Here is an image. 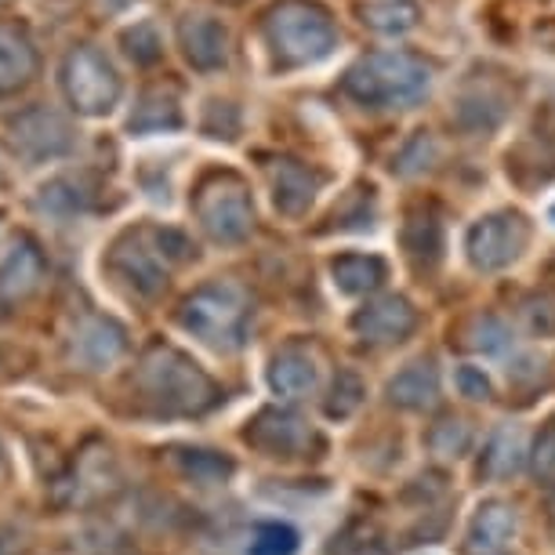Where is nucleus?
<instances>
[{
	"label": "nucleus",
	"mask_w": 555,
	"mask_h": 555,
	"mask_svg": "<svg viewBox=\"0 0 555 555\" xmlns=\"http://www.w3.org/2000/svg\"><path fill=\"white\" fill-rule=\"evenodd\" d=\"M519 530V516L516 508L505 505V501H487L483 508L476 512L473 522H468V552L473 555H505Z\"/></svg>",
	"instance_id": "obj_8"
},
{
	"label": "nucleus",
	"mask_w": 555,
	"mask_h": 555,
	"mask_svg": "<svg viewBox=\"0 0 555 555\" xmlns=\"http://www.w3.org/2000/svg\"><path fill=\"white\" fill-rule=\"evenodd\" d=\"M113 266H117L120 276L128 280V284L139 291V295H145V298L160 295L164 284H167V272L160 266V258H156L153 250H145L142 244L117 247V255H113Z\"/></svg>",
	"instance_id": "obj_14"
},
{
	"label": "nucleus",
	"mask_w": 555,
	"mask_h": 555,
	"mask_svg": "<svg viewBox=\"0 0 555 555\" xmlns=\"http://www.w3.org/2000/svg\"><path fill=\"white\" fill-rule=\"evenodd\" d=\"M124 349H128V334H124L120 323L113 320H83L77 338H73V352H77V360L88 366V371H102V366L117 363Z\"/></svg>",
	"instance_id": "obj_9"
},
{
	"label": "nucleus",
	"mask_w": 555,
	"mask_h": 555,
	"mask_svg": "<svg viewBox=\"0 0 555 555\" xmlns=\"http://www.w3.org/2000/svg\"><path fill=\"white\" fill-rule=\"evenodd\" d=\"M422 77H417L414 69H406L403 62H392V59H382L378 66H374V77L366 80L363 95L371 99H382V102H406L414 99L417 91H422Z\"/></svg>",
	"instance_id": "obj_15"
},
{
	"label": "nucleus",
	"mask_w": 555,
	"mask_h": 555,
	"mask_svg": "<svg viewBox=\"0 0 555 555\" xmlns=\"http://www.w3.org/2000/svg\"><path fill=\"white\" fill-rule=\"evenodd\" d=\"M439 400V371L433 360H417L403 366L389 382V403L403 406V411H425Z\"/></svg>",
	"instance_id": "obj_11"
},
{
	"label": "nucleus",
	"mask_w": 555,
	"mask_h": 555,
	"mask_svg": "<svg viewBox=\"0 0 555 555\" xmlns=\"http://www.w3.org/2000/svg\"><path fill=\"white\" fill-rule=\"evenodd\" d=\"M417 327V312L411 309L406 298H378L371 306H363L352 317L356 338L366 345H400L414 334Z\"/></svg>",
	"instance_id": "obj_4"
},
{
	"label": "nucleus",
	"mask_w": 555,
	"mask_h": 555,
	"mask_svg": "<svg viewBox=\"0 0 555 555\" xmlns=\"http://www.w3.org/2000/svg\"><path fill=\"white\" fill-rule=\"evenodd\" d=\"M548 218H552V222H555V204H552V211H548Z\"/></svg>",
	"instance_id": "obj_27"
},
{
	"label": "nucleus",
	"mask_w": 555,
	"mask_h": 555,
	"mask_svg": "<svg viewBox=\"0 0 555 555\" xmlns=\"http://www.w3.org/2000/svg\"><path fill=\"white\" fill-rule=\"evenodd\" d=\"M530 473L538 483L555 487V422L538 436V443L530 450Z\"/></svg>",
	"instance_id": "obj_24"
},
{
	"label": "nucleus",
	"mask_w": 555,
	"mask_h": 555,
	"mask_svg": "<svg viewBox=\"0 0 555 555\" xmlns=\"http://www.w3.org/2000/svg\"><path fill=\"white\" fill-rule=\"evenodd\" d=\"M178 465L196 483H225L236 473L233 461L215 454V450H178Z\"/></svg>",
	"instance_id": "obj_18"
},
{
	"label": "nucleus",
	"mask_w": 555,
	"mask_h": 555,
	"mask_svg": "<svg viewBox=\"0 0 555 555\" xmlns=\"http://www.w3.org/2000/svg\"><path fill=\"white\" fill-rule=\"evenodd\" d=\"M530 461L527 443H522V433L516 425H501L494 436L487 439L483 457H479V473L487 479H512L522 473V465Z\"/></svg>",
	"instance_id": "obj_12"
},
{
	"label": "nucleus",
	"mask_w": 555,
	"mask_h": 555,
	"mask_svg": "<svg viewBox=\"0 0 555 555\" xmlns=\"http://www.w3.org/2000/svg\"><path fill=\"white\" fill-rule=\"evenodd\" d=\"M40 276H44V261H40L37 247H15L0 266V306L12 309L18 301H26L37 291Z\"/></svg>",
	"instance_id": "obj_10"
},
{
	"label": "nucleus",
	"mask_w": 555,
	"mask_h": 555,
	"mask_svg": "<svg viewBox=\"0 0 555 555\" xmlns=\"http://www.w3.org/2000/svg\"><path fill=\"white\" fill-rule=\"evenodd\" d=\"M363 396H366V389H363V382L356 378V374H349V371H341L338 378H334V385H331V396H327V417H349V414H356V406L363 403Z\"/></svg>",
	"instance_id": "obj_22"
},
{
	"label": "nucleus",
	"mask_w": 555,
	"mask_h": 555,
	"mask_svg": "<svg viewBox=\"0 0 555 555\" xmlns=\"http://www.w3.org/2000/svg\"><path fill=\"white\" fill-rule=\"evenodd\" d=\"M508 345H512V334H508V327H505L501 320L483 317V320L476 323L473 349L487 352V356H501V352H508Z\"/></svg>",
	"instance_id": "obj_25"
},
{
	"label": "nucleus",
	"mask_w": 555,
	"mask_h": 555,
	"mask_svg": "<svg viewBox=\"0 0 555 555\" xmlns=\"http://www.w3.org/2000/svg\"><path fill=\"white\" fill-rule=\"evenodd\" d=\"M428 447H433L439 457H461L473 447V428L461 422V417H443V422L428 433Z\"/></svg>",
	"instance_id": "obj_19"
},
{
	"label": "nucleus",
	"mask_w": 555,
	"mask_h": 555,
	"mask_svg": "<svg viewBox=\"0 0 555 555\" xmlns=\"http://www.w3.org/2000/svg\"><path fill=\"white\" fill-rule=\"evenodd\" d=\"M457 389H461V396H468V400H490V378L483 374V366H473V363L461 366Z\"/></svg>",
	"instance_id": "obj_26"
},
{
	"label": "nucleus",
	"mask_w": 555,
	"mask_h": 555,
	"mask_svg": "<svg viewBox=\"0 0 555 555\" xmlns=\"http://www.w3.org/2000/svg\"><path fill=\"white\" fill-rule=\"evenodd\" d=\"M134 389L156 414L167 417H193L204 414L222 400L218 385L196 366L190 356L171 349V345H153L142 356Z\"/></svg>",
	"instance_id": "obj_1"
},
{
	"label": "nucleus",
	"mask_w": 555,
	"mask_h": 555,
	"mask_svg": "<svg viewBox=\"0 0 555 555\" xmlns=\"http://www.w3.org/2000/svg\"><path fill=\"white\" fill-rule=\"evenodd\" d=\"M66 88H69V99L77 102L83 113H106L113 102H117V80H113V69L99 55H91V51L73 55Z\"/></svg>",
	"instance_id": "obj_6"
},
{
	"label": "nucleus",
	"mask_w": 555,
	"mask_h": 555,
	"mask_svg": "<svg viewBox=\"0 0 555 555\" xmlns=\"http://www.w3.org/2000/svg\"><path fill=\"white\" fill-rule=\"evenodd\" d=\"M331 555H385V541L374 527L356 522V527H349L331 544Z\"/></svg>",
	"instance_id": "obj_23"
},
{
	"label": "nucleus",
	"mask_w": 555,
	"mask_h": 555,
	"mask_svg": "<svg viewBox=\"0 0 555 555\" xmlns=\"http://www.w3.org/2000/svg\"><path fill=\"white\" fill-rule=\"evenodd\" d=\"M385 280V261L382 258H366V255H349L341 261H334V284L345 295H366V291L382 287Z\"/></svg>",
	"instance_id": "obj_16"
},
{
	"label": "nucleus",
	"mask_w": 555,
	"mask_h": 555,
	"mask_svg": "<svg viewBox=\"0 0 555 555\" xmlns=\"http://www.w3.org/2000/svg\"><path fill=\"white\" fill-rule=\"evenodd\" d=\"M29 69H34V55H29V48L15 37L4 40V44H0V91L23 83L29 77Z\"/></svg>",
	"instance_id": "obj_21"
},
{
	"label": "nucleus",
	"mask_w": 555,
	"mask_h": 555,
	"mask_svg": "<svg viewBox=\"0 0 555 555\" xmlns=\"http://www.w3.org/2000/svg\"><path fill=\"white\" fill-rule=\"evenodd\" d=\"M201 218L207 225V233L222 244H233V240H244L250 229V207L247 196L240 185H215V190L204 193L201 201Z\"/></svg>",
	"instance_id": "obj_7"
},
{
	"label": "nucleus",
	"mask_w": 555,
	"mask_h": 555,
	"mask_svg": "<svg viewBox=\"0 0 555 555\" xmlns=\"http://www.w3.org/2000/svg\"><path fill=\"white\" fill-rule=\"evenodd\" d=\"M522 244H527V225H522L516 215H490L468 229L465 250L476 269L494 272V269L512 266V261L519 258Z\"/></svg>",
	"instance_id": "obj_3"
},
{
	"label": "nucleus",
	"mask_w": 555,
	"mask_h": 555,
	"mask_svg": "<svg viewBox=\"0 0 555 555\" xmlns=\"http://www.w3.org/2000/svg\"><path fill=\"white\" fill-rule=\"evenodd\" d=\"M247 443L266 450L272 457H295L306 454L312 443V428L306 425V417L280 411V406H269L261 411L247 428Z\"/></svg>",
	"instance_id": "obj_5"
},
{
	"label": "nucleus",
	"mask_w": 555,
	"mask_h": 555,
	"mask_svg": "<svg viewBox=\"0 0 555 555\" xmlns=\"http://www.w3.org/2000/svg\"><path fill=\"white\" fill-rule=\"evenodd\" d=\"M312 385H317V363H312L309 352L301 349L276 352V360L269 366V389L280 400H298V396L312 392Z\"/></svg>",
	"instance_id": "obj_13"
},
{
	"label": "nucleus",
	"mask_w": 555,
	"mask_h": 555,
	"mask_svg": "<svg viewBox=\"0 0 555 555\" xmlns=\"http://www.w3.org/2000/svg\"><path fill=\"white\" fill-rule=\"evenodd\" d=\"M247 298L229 284L201 287L178 312V323L218 352H236L247 334Z\"/></svg>",
	"instance_id": "obj_2"
},
{
	"label": "nucleus",
	"mask_w": 555,
	"mask_h": 555,
	"mask_svg": "<svg viewBox=\"0 0 555 555\" xmlns=\"http://www.w3.org/2000/svg\"><path fill=\"white\" fill-rule=\"evenodd\" d=\"M312 201V182L309 175H301L298 167H280L276 175V204L284 207V211H301Z\"/></svg>",
	"instance_id": "obj_20"
},
{
	"label": "nucleus",
	"mask_w": 555,
	"mask_h": 555,
	"mask_svg": "<svg viewBox=\"0 0 555 555\" xmlns=\"http://www.w3.org/2000/svg\"><path fill=\"white\" fill-rule=\"evenodd\" d=\"M298 530L291 522H280V519H266L250 530V544H247V555H295L298 552Z\"/></svg>",
	"instance_id": "obj_17"
}]
</instances>
